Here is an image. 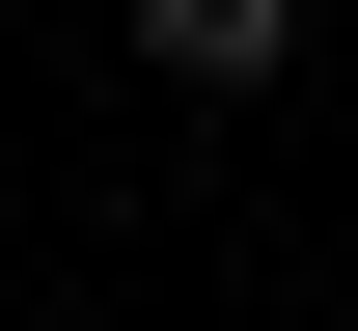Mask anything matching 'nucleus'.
Here are the masks:
<instances>
[{"instance_id":"nucleus-1","label":"nucleus","mask_w":358,"mask_h":331,"mask_svg":"<svg viewBox=\"0 0 358 331\" xmlns=\"http://www.w3.org/2000/svg\"><path fill=\"white\" fill-rule=\"evenodd\" d=\"M138 55H166V83H275V55H303V0H138Z\"/></svg>"}]
</instances>
